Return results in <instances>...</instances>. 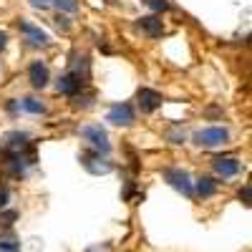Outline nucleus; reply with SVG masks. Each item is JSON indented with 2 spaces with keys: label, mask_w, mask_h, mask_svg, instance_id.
Returning a JSON list of instances; mask_svg holds the SVG:
<instances>
[{
  "label": "nucleus",
  "mask_w": 252,
  "mask_h": 252,
  "mask_svg": "<svg viewBox=\"0 0 252 252\" xmlns=\"http://www.w3.org/2000/svg\"><path fill=\"white\" fill-rule=\"evenodd\" d=\"M89 78H91V63H89L86 56H83V58H78V61L73 63L68 73H63V76L58 78L56 89H58V94H63V96H76V94H81L83 89L89 86Z\"/></svg>",
  "instance_id": "obj_1"
},
{
  "label": "nucleus",
  "mask_w": 252,
  "mask_h": 252,
  "mask_svg": "<svg viewBox=\"0 0 252 252\" xmlns=\"http://www.w3.org/2000/svg\"><path fill=\"white\" fill-rule=\"evenodd\" d=\"M78 134L86 139V144L91 146L94 152H98V154H109L111 152L109 134H106V129H103L101 124H86V126H81Z\"/></svg>",
  "instance_id": "obj_2"
},
{
  "label": "nucleus",
  "mask_w": 252,
  "mask_h": 252,
  "mask_svg": "<svg viewBox=\"0 0 252 252\" xmlns=\"http://www.w3.org/2000/svg\"><path fill=\"white\" fill-rule=\"evenodd\" d=\"M229 141V129L227 126H209V129H199L194 134V144L197 146H207V149H212V146H224Z\"/></svg>",
  "instance_id": "obj_3"
},
{
  "label": "nucleus",
  "mask_w": 252,
  "mask_h": 252,
  "mask_svg": "<svg viewBox=\"0 0 252 252\" xmlns=\"http://www.w3.org/2000/svg\"><path fill=\"white\" fill-rule=\"evenodd\" d=\"M161 177L169 182L177 192H182L184 197H192L194 194V184H192V179H189V174L182 169V166H166V169L161 172Z\"/></svg>",
  "instance_id": "obj_4"
},
{
  "label": "nucleus",
  "mask_w": 252,
  "mask_h": 252,
  "mask_svg": "<svg viewBox=\"0 0 252 252\" xmlns=\"http://www.w3.org/2000/svg\"><path fill=\"white\" fill-rule=\"evenodd\" d=\"M18 31H20V35H23L26 46H31V48L48 46V33L40 31L35 23H31V20H18Z\"/></svg>",
  "instance_id": "obj_5"
},
{
  "label": "nucleus",
  "mask_w": 252,
  "mask_h": 252,
  "mask_svg": "<svg viewBox=\"0 0 252 252\" xmlns=\"http://www.w3.org/2000/svg\"><path fill=\"white\" fill-rule=\"evenodd\" d=\"M81 164H83V169L91 172V174H109V172H114V164L106 159V154H98L94 149L81 154Z\"/></svg>",
  "instance_id": "obj_6"
},
{
  "label": "nucleus",
  "mask_w": 252,
  "mask_h": 252,
  "mask_svg": "<svg viewBox=\"0 0 252 252\" xmlns=\"http://www.w3.org/2000/svg\"><path fill=\"white\" fill-rule=\"evenodd\" d=\"M212 169H215V174L222 177V179H232V177L240 174L242 161H240L237 157H217V159H212Z\"/></svg>",
  "instance_id": "obj_7"
},
{
  "label": "nucleus",
  "mask_w": 252,
  "mask_h": 252,
  "mask_svg": "<svg viewBox=\"0 0 252 252\" xmlns=\"http://www.w3.org/2000/svg\"><path fill=\"white\" fill-rule=\"evenodd\" d=\"M136 103H139V109H141V114H154L161 103H164V96L159 94V91H154V89H139L136 91Z\"/></svg>",
  "instance_id": "obj_8"
},
{
  "label": "nucleus",
  "mask_w": 252,
  "mask_h": 252,
  "mask_svg": "<svg viewBox=\"0 0 252 252\" xmlns=\"http://www.w3.org/2000/svg\"><path fill=\"white\" fill-rule=\"evenodd\" d=\"M134 119H136V111H134L131 103H126V101L124 103H114V106L109 109V116H106V121H111L116 126H131Z\"/></svg>",
  "instance_id": "obj_9"
},
{
  "label": "nucleus",
  "mask_w": 252,
  "mask_h": 252,
  "mask_svg": "<svg viewBox=\"0 0 252 252\" xmlns=\"http://www.w3.org/2000/svg\"><path fill=\"white\" fill-rule=\"evenodd\" d=\"M28 81L33 89H46L51 81V71L46 66V61H33L28 66Z\"/></svg>",
  "instance_id": "obj_10"
},
{
  "label": "nucleus",
  "mask_w": 252,
  "mask_h": 252,
  "mask_svg": "<svg viewBox=\"0 0 252 252\" xmlns=\"http://www.w3.org/2000/svg\"><path fill=\"white\" fill-rule=\"evenodd\" d=\"M136 28L146 35V38H161L164 35V23H161V18L154 13V15H144L136 20Z\"/></svg>",
  "instance_id": "obj_11"
},
{
  "label": "nucleus",
  "mask_w": 252,
  "mask_h": 252,
  "mask_svg": "<svg viewBox=\"0 0 252 252\" xmlns=\"http://www.w3.org/2000/svg\"><path fill=\"white\" fill-rule=\"evenodd\" d=\"M194 189H197V194H199L202 199H209V197H215V194H217L220 182H215L212 177H202V179H197Z\"/></svg>",
  "instance_id": "obj_12"
},
{
  "label": "nucleus",
  "mask_w": 252,
  "mask_h": 252,
  "mask_svg": "<svg viewBox=\"0 0 252 252\" xmlns=\"http://www.w3.org/2000/svg\"><path fill=\"white\" fill-rule=\"evenodd\" d=\"M31 141H28V134L26 131H10L8 136H5V149L8 152H20L23 146H28Z\"/></svg>",
  "instance_id": "obj_13"
},
{
  "label": "nucleus",
  "mask_w": 252,
  "mask_h": 252,
  "mask_svg": "<svg viewBox=\"0 0 252 252\" xmlns=\"http://www.w3.org/2000/svg\"><path fill=\"white\" fill-rule=\"evenodd\" d=\"M20 109L33 116H40V114H46V103L35 96H26V98H20Z\"/></svg>",
  "instance_id": "obj_14"
},
{
  "label": "nucleus",
  "mask_w": 252,
  "mask_h": 252,
  "mask_svg": "<svg viewBox=\"0 0 252 252\" xmlns=\"http://www.w3.org/2000/svg\"><path fill=\"white\" fill-rule=\"evenodd\" d=\"M0 252H20V240L13 232H0Z\"/></svg>",
  "instance_id": "obj_15"
},
{
  "label": "nucleus",
  "mask_w": 252,
  "mask_h": 252,
  "mask_svg": "<svg viewBox=\"0 0 252 252\" xmlns=\"http://www.w3.org/2000/svg\"><path fill=\"white\" fill-rule=\"evenodd\" d=\"M141 3L154 10V13H164V10H169V0H141Z\"/></svg>",
  "instance_id": "obj_16"
},
{
  "label": "nucleus",
  "mask_w": 252,
  "mask_h": 252,
  "mask_svg": "<svg viewBox=\"0 0 252 252\" xmlns=\"http://www.w3.org/2000/svg\"><path fill=\"white\" fill-rule=\"evenodd\" d=\"M15 220H18V212H15V209H0V227L8 229Z\"/></svg>",
  "instance_id": "obj_17"
},
{
  "label": "nucleus",
  "mask_w": 252,
  "mask_h": 252,
  "mask_svg": "<svg viewBox=\"0 0 252 252\" xmlns=\"http://www.w3.org/2000/svg\"><path fill=\"white\" fill-rule=\"evenodd\" d=\"M53 5H56L61 13H76V10H78L76 0H53Z\"/></svg>",
  "instance_id": "obj_18"
},
{
  "label": "nucleus",
  "mask_w": 252,
  "mask_h": 252,
  "mask_svg": "<svg viewBox=\"0 0 252 252\" xmlns=\"http://www.w3.org/2000/svg\"><path fill=\"white\" fill-rule=\"evenodd\" d=\"M8 199H10V189L3 184V187H0V209L8 207Z\"/></svg>",
  "instance_id": "obj_19"
},
{
  "label": "nucleus",
  "mask_w": 252,
  "mask_h": 252,
  "mask_svg": "<svg viewBox=\"0 0 252 252\" xmlns=\"http://www.w3.org/2000/svg\"><path fill=\"white\" fill-rule=\"evenodd\" d=\"M5 109H8L10 114H18V111H20V101H18V98H10V101H8V106H5Z\"/></svg>",
  "instance_id": "obj_20"
},
{
  "label": "nucleus",
  "mask_w": 252,
  "mask_h": 252,
  "mask_svg": "<svg viewBox=\"0 0 252 252\" xmlns=\"http://www.w3.org/2000/svg\"><path fill=\"white\" fill-rule=\"evenodd\" d=\"M56 23H58V28H63V31H68V28H71V26H68V18H63V15L56 18Z\"/></svg>",
  "instance_id": "obj_21"
},
{
  "label": "nucleus",
  "mask_w": 252,
  "mask_h": 252,
  "mask_svg": "<svg viewBox=\"0 0 252 252\" xmlns=\"http://www.w3.org/2000/svg\"><path fill=\"white\" fill-rule=\"evenodd\" d=\"M240 197H242V202H245V204H250V184H245V189L240 192Z\"/></svg>",
  "instance_id": "obj_22"
},
{
  "label": "nucleus",
  "mask_w": 252,
  "mask_h": 252,
  "mask_svg": "<svg viewBox=\"0 0 252 252\" xmlns=\"http://www.w3.org/2000/svg\"><path fill=\"white\" fill-rule=\"evenodd\" d=\"M5 46H8V33L0 31V51H5Z\"/></svg>",
  "instance_id": "obj_23"
},
{
  "label": "nucleus",
  "mask_w": 252,
  "mask_h": 252,
  "mask_svg": "<svg viewBox=\"0 0 252 252\" xmlns=\"http://www.w3.org/2000/svg\"><path fill=\"white\" fill-rule=\"evenodd\" d=\"M31 5H35V8H46V5H48V0H31Z\"/></svg>",
  "instance_id": "obj_24"
},
{
  "label": "nucleus",
  "mask_w": 252,
  "mask_h": 252,
  "mask_svg": "<svg viewBox=\"0 0 252 252\" xmlns=\"http://www.w3.org/2000/svg\"><path fill=\"white\" fill-rule=\"evenodd\" d=\"M106 3H116V0H106Z\"/></svg>",
  "instance_id": "obj_25"
}]
</instances>
